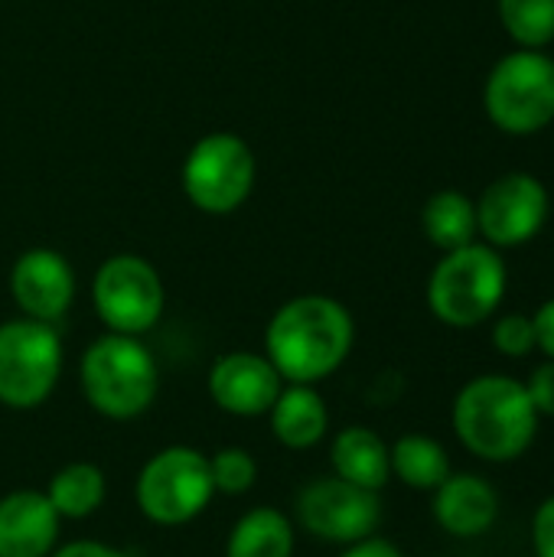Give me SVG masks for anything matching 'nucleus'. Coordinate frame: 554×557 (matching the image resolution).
Instances as JSON below:
<instances>
[{"mask_svg": "<svg viewBox=\"0 0 554 557\" xmlns=\"http://www.w3.org/2000/svg\"><path fill=\"white\" fill-rule=\"evenodd\" d=\"M487 117L509 137H532L554 121V59L542 49L503 55L483 85Z\"/></svg>", "mask_w": 554, "mask_h": 557, "instance_id": "6", "label": "nucleus"}, {"mask_svg": "<svg viewBox=\"0 0 554 557\" xmlns=\"http://www.w3.org/2000/svg\"><path fill=\"white\" fill-rule=\"evenodd\" d=\"M62 519L42 490L0 496V557H49L59 548Z\"/></svg>", "mask_w": 554, "mask_h": 557, "instance_id": "14", "label": "nucleus"}, {"mask_svg": "<svg viewBox=\"0 0 554 557\" xmlns=\"http://www.w3.org/2000/svg\"><path fill=\"white\" fill-rule=\"evenodd\" d=\"M209 476L219 496H245L258 483V460L245 447H219L209 457Z\"/></svg>", "mask_w": 554, "mask_h": 557, "instance_id": "23", "label": "nucleus"}, {"mask_svg": "<svg viewBox=\"0 0 554 557\" xmlns=\"http://www.w3.org/2000/svg\"><path fill=\"white\" fill-rule=\"evenodd\" d=\"M353 313L327 294H300L274 310L264 330V356L284 382L317 385L353 352Z\"/></svg>", "mask_w": 554, "mask_h": 557, "instance_id": "1", "label": "nucleus"}, {"mask_svg": "<svg viewBox=\"0 0 554 557\" xmlns=\"http://www.w3.org/2000/svg\"><path fill=\"white\" fill-rule=\"evenodd\" d=\"M42 493H46L49 506L59 512V519L82 522V519H91L104 506V499H108V476H104V470L98 463L75 460V463L59 467L49 476Z\"/></svg>", "mask_w": 554, "mask_h": 557, "instance_id": "19", "label": "nucleus"}, {"mask_svg": "<svg viewBox=\"0 0 554 557\" xmlns=\"http://www.w3.org/2000/svg\"><path fill=\"white\" fill-rule=\"evenodd\" d=\"M62 375V339L52 323L16 317L0 323V405L33 411L49 401Z\"/></svg>", "mask_w": 554, "mask_h": 557, "instance_id": "7", "label": "nucleus"}, {"mask_svg": "<svg viewBox=\"0 0 554 557\" xmlns=\"http://www.w3.org/2000/svg\"><path fill=\"white\" fill-rule=\"evenodd\" d=\"M209 398L232 418H264L278 401L284 379L264 352H222L206 379Z\"/></svg>", "mask_w": 554, "mask_h": 557, "instance_id": "12", "label": "nucleus"}, {"mask_svg": "<svg viewBox=\"0 0 554 557\" xmlns=\"http://www.w3.org/2000/svg\"><path fill=\"white\" fill-rule=\"evenodd\" d=\"M78 388L95 414L108 421H134L157 401L160 366L140 336L104 333L82 352Z\"/></svg>", "mask_w": 554, "mask_h": 557, "instance_id": "3", "label": "nucleus"}, {"mask_svg": "<svg viewBox=\"0 0 554 557\" xmlns=\"http://www.w3.org/2000/svg\"><path fill=\"white\" fill-rule=\"evenodd\" d=\"M10 294L23 317L56 326L75 300V271L65 255L52 248H29L13 261Z\"/></svg>", "mask_w": 554, "mask_h": 557, "instance_id": "13", "label": "nucleus"}, {"mask_svg": "<svg viewBox=\"0 0 554 557\" xmlns=\"http://www.w3.org/2000/svg\"><path fill=\"white\" fill-rule=\"evenodd\" d=\"M493 346L503 356H509V359H522V356L535 352L539 343H535V323H532V317H526V313H506V317H500L496 326H493Z\"/></svg>", "mask_w": 554, "mask_h": 557, "instance_id": "24", "label": "nucleus"}, {"mask_svg": "<svg viewBox=\"0 0 554 557\" xmlns=\"http://www.w3.org/2000/svg\"><path fill=\"white\" fill-rule=\"evenodd\" d=\"M506 261L487 242L444 251L428 281L431 313L454 330H473L487 323L506 297Z\"/></svg>", "mask_w": 554, "mask_h": 557, "instance_id": "4", "label": "nucleus"}, {"mask_svg": "<svg viewBox=\"0 0 554 557\" xmlns=\"http://www.w3.org/2000/svg\"><path fill=\"white\" fill-rule=\"evenodd\" d=\"M500 23L519 49L554 42V0H500Z\"/></svg>", "mask_w": 554, "mask_h": 557, "instance_id": "22", "label": "nucleus"}, {"mask_svg": "<svg viewBox=\"0 0 554 557\" xmlns=\"http://www.w3.org/2000/svg\"><path fill=\"white\" fill-rule=\"evenodd\" d=\"M522 385H526L529 401L539 411V418H554V359H545L542 366H535L529 382H522Z\"/></svg>", "mask_w": 554, "mask_h": 557, "instance_id": "25", "label": "nucleus"}, {"mask_svg": "<svg viewBox=\"0 0 554 557\" xmlns=\"http://www.w3.org/2000/svg\"><path fill=\"white\" fill-rule=\"evenodd\" d=\"M421 228L428 242L441 251L464 248L477 242V202L460 189H441L434 193L421 209Z\"/></svg>", "mask_w": 554, "mask_h": 557, "instance_id": "20", "label": "nucleus"}, {"mask_svg": "<svg viewBox=\"0 0 554 557\" xmlns=\"http://www.w3.org/2000/svg\"><path fill=\"white\" fill-rule=\"evenodd\" d=\"M258 163L251 147L229 131L199 137L183 163V193L206 215H232L255 189Z\"/></svg>", "mask_w": 554, "mask_h": 557, "instance_id": "8", "label": "nucleus"}, {"mask_svg": "<svg viewBox=\"0 0 554 557\" xmlns=\"http://www.w3.org/2000/svg\"><path fill=\"white\" fill-rule=\"evenodd\" d=\"M457 441L480 460L509 463L522 457L539 434V411L522 382L509 375L470 379L451 411Z\"/></svg>", "mask_w": 554, "mask_h": 557, "instance_id": "2", "label": "nucleus"}, {"mask_svg": "<svg viewBox=\"0 0 554 557\" xmlns=\"http://www.w3.org/2000/svg\"><path fill=\"white\" fill-rule=\"evenodd\" d=\"M212 496L209 457L186 444L157 450L134 480V503L140 516L160 529L189 525L209 509Z\"/></svg>", "mask_w": 554, "mask_h": 557, "instance_id": "5", "label": "nucleus"}, {"mask_svg": "<svg viewBox=\"0 0 554 557\" xmlns=\"http://www.w3.org/2000/svg\"><path fill=\"white\" fill-rule=\"evenodd\" d=\"M532 323H535V343H539V349L549 359H554V297L539 307V313L532 317Z\"/></svg>", "mask_w": 554, "mask_h": 557, "instance_id": "28", "label": "nucleus"}, {"mask_svg": "<svg viewBox=\"0 0 554 557\" xmlns=\"http://www.w3.org/2000/svg\"><path fill=\"white\" fill-rule=\"evenodd\" d=\"M294 522L307 535L346 548L376 535L382 522V503L379 493L330 473L300 486L294 499Z\"/></svg>", "mask_w": 554, "mask_h": 557, "instance_id": "10", "label": "nucleus"}, {"mask_svg": "<svg viewBox=\"0 0 554 557\" xmlns=\"http://www.w3.org/2000/svg\"><path fill=\"white\" fill-rule=\"evenodd\" d=\"M434 519L454 539H477L493 529L500 516L496 490L477 473H451L434 490Z\"/></svg>", "mask_w": 554, "mask_h": 557, "instance_id": "15", "label": "nucleus"}, {"mask_svg": "<svg viewBox=\"0 0 554 557\" xmlns=\"http://www.w3.org/2000/svg\"><path fill=\"white\" fill-rule=\"evenodd\" d=\"M91 304L108 333L144 336L163 317V277L140 255H111L91 277Z\"/></svg>", "mask_w": 554, "mask_h": 557, "instance_id": "9", "label": "nucleus"}, {"mask_svg": "<svg viewBox=\"0 0 554 557\" xmlns=\"http://www.w3.org/2000/svg\"><path fill=\"white\" fill-rule=\"evenodd\" d=\"M340 557H405V555H402L392 542L369 535V539H362V542H356V545H346V552H343Z\"/></svg>", "mask_w": 554, "mask_h": 557, "instance_id": "29", "label": "nucleus"}, {"mask_svg": "<svg viewBox=\"0 0 554 557\" xmlns=\"http://www.w3.org/2000/svg\"><path fill=\"white\" fill-rule=\"evenodd\" d=\"M49 557H131L127 552L114 548V545H104V542H91V539H82V542H69V545H59Z\"/></svg>", "mask_w": 554, "mask_h": 557, "instance_id": "27", "label": "nucleus"}, {"mask_svg": "<svg viewBox=\"0 0 554 557\" xmlns=\"http://www.w3.org/2000/svg\"><path fill=\"white\" fill-rule=\"evenodd\" d=\"M392 473L418 493H434L451 476V457L441 447V441L424 434H402L389 447Z\"/></svg>", "mask_w": 554, "mask_h": 557, "instance_id": "21", "label": "nucleus"}, {"mask_svg": "<svg viewBox=\"0 0 554 557\" xmlns=\"http://www.w3.org/2000/svg\"><path fill=\"white\" fill-rule=\"evenodd\" d=\"M271 424V434L287 450H310L317 447L330 431V408L317 385H297L284 382L278 401L264 414Z\"/></svg>", "mask_w": 554, "mask_h": 557, "instance_id": "16", "label": "nucleus"}, {"mask_svg": "<svg viewBox=\"0 0 554 557\" xmlns=\"http://www.w3.org/2000/svg\"><path fill=\"white\" fill-rule=\"evenodd\" d=\"M330 467L340 480L382 493L392 476L389 444L366 424L343 428L330 444Z\"/></svg>", "mask_w": 554, "mask_h": 557, "instance_id": "17", "label": "nucleus"}, {"mask_svg": "<svg viewBox=\"0 0 554 557\" xmlns=\"http://www.w3.org/2000/svg\"><path fill=\"white\" fill-rule=\"evenodd\" d=\"M297 529L287 512L255 506L235 519L225 539V557H294Z\"/></svg>", "mask_w": 554, "mask_h": 557, "instance_id": "18", "label": "nucleus"}, {"mask_svg": "<svg viewBox=\"0 0 554 557\" xmlns=\"http://www.w3.org/2000/svg\"><path fill=\"white\" fill-rule=\"evenodd\" d=\"M549 189L532 173H503L477 199V232L490 248H519L549 222Z\"/></svg>", "mask_w": 554, "mask_h": 557, "instance_id": "11", "label": "nucleus"}, {"mask_svg": "<svg viewBox=\"0 0 554 557\" xmlns=\"http://www.w3.org/2000/svg\"><path fill=\"white\" fill-rule=\"evenodd\" d=\"M532 548L539 557H554V496L539 506L532 519Z\"/></svg>", "mask_w": 554, "mask_h": 557, "instance_id": "26", "label": "nucleus"}]
</instances>
